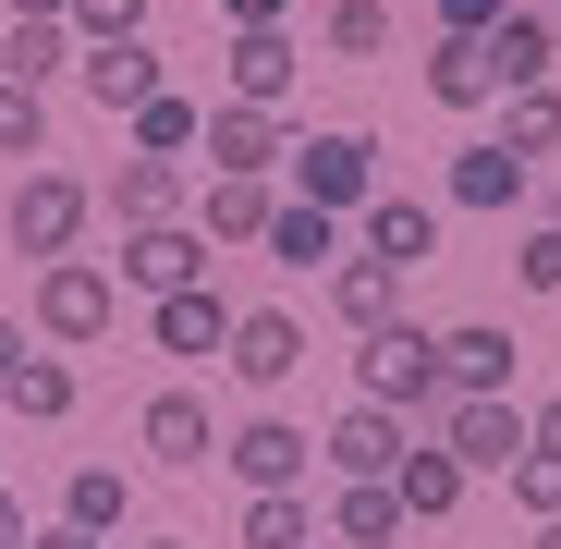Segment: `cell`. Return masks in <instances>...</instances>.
Here are the masks:
<instances>
[{"instance_id": "obj_18", "label": "cell", "mask_w": 561, "mask_h": 549, "mask_svg": "<svg viewBox=\"0 0 561 549\" xmlns=\"http://www.w3.org/2000/svg\"><path fill=\"white\" fill-rule=\"evenodd\" d=\"M232 318H244V306H220V282H183V294H159V306H147L159 354H220V342H232Z\"/></svg>"}, {"instance_id": "obj_23", "label": "cell", "mask_w": 561, "mask_h": 549, "mask_svg": "<svg viewBox=\"0 0 561 549\" xmlns=\"http://www.w3.org/2000/svg\"><path fill=\"white\" fill-rule=\"evenodd\" d=\"M477 49H489V73H501V85H549V49H561V25L537 13V0H513V13H501Z\"/></svg>"}, {"instance_id": "obj_45", "label": "cell", "mask_w": 561, "mask_h": 549, "mask_svg": "<svg viewBox=\"0 0 561 549\" xmlns=\"http://www.w3.org/2000/svg\"><path fill=\"white\" fill-rule=\"evenodd\" d=\"M0 489H13V439H0Z\"/></svg>"}, {"instance_id": "obj_13", "label": "cell", "mask_w": 561, "mask_h": 549, "mask_svg": "<svg viewBox=\"0 0 561 549\" xmlns=\"http://www.w3.org/2000/svg\"><path fill=\"white\" fill-rule=\"evenodd\" d=\"M354 244H366V256H391V268H427V256H439V208L403 196V183H379V196L354 208Z\"/></svg>"}, {"instance_id": "obj_32", "label": "cell", "mask_w": 561, "mask_h": 549, "mask_svg": "<svg viewBox=\"0 0 561 549\" xmlns=\"http://www.w3.org/2000/svg\"><path fill=\"white\" fill-rule=\"evenodd\" d=\"M318 37H330V61H379L391 49V0H330Z\"/></svg>"}, {"instance_id": "obj_22", "label": "cell", "mask_w": 561, "mask_h": 549, "mask_svg": "<svg viewBox=\"0 0 561 549\" xmlns=\"http://www.w3.org/2000/svg\"><path fill=\"white\" fill-rule=\"evenodd\" d=\"M0 73L13 85H61L73 73V25L61 13H0Z\"/></svg>"}, {"instance_id": "obj_24", "label": "cell", "mask_w": 561, "mask_h": 549, "mask_svg": "<svg viewBox=\"0 0 561 549\" xmlns=\"http://www.w3.org/2000/svg\"><path fill=\"white\" fill-rule=\"evenodd\" d=\"M330 306H342L354 342L391 330V318H403V268H391V256H342V268H330Z\"/></svg>"}, {"instance_id": "obj_39", "label": "cell", "mask_w": 561, "mask_h": 549, "mask_svg": "<svg viewBox=\"0 0 561 549\" xmlns=\"http://www.w3.org/2000/svg\"><path fill=\"white\" fill-rule=\"evenodd\" d=\"M525 451H561V391H549V403L525 415Z\"/></svg>"}, {"instance_id": "obj_30", "label": "cell", "mask_w": 561, "mask_h": 549, "mask_svg": "<svg viewBox=\"0 0 561 549\" xmlns=\"http://www.w3.org/2000/svg\"><path fill=\"white\" fill-rule=\"evenodd\" d=\"M501 147L513 159H549L561 147V85H501Z\"/></svg>"}, {"instance_id": "obj_2", "label": "cell", "mask_w": 561, "mask_h": 549, "mask_svg": "<svg viewBox=\"0 0 561 549\" xmlns=\"http://www.w3.org/2000/svg\"><path fill=\"white\" fill-rule=\"evenodd\" d=\"M294 196L306 208H330V220H354L366 196H379V135H354V123H318V135H294Z\"/></svg>"}, {"instance_id": "obj_1", "label": "cell", "mask_w": 561, "mask_h": 549, "mask_svg": "<svg viewBox=\"0 0 561 549\" xmlns=\"http://www.w3.org/2000/svg\"><path fill=\"white\" fill-rule=\"evenodd\" d=\"M354 403H391L403 427H439V403H451V379H439V330H415V318L366 330V342H354Z\"/></svg>"}, {"instance_id": "obj_26", "label": "cell", "mask_w": 561, "mask_h": 549, "mask_svg": "<svg viewBox=\"0 0 561 549\" xmlns=\"http://www.w3.org/2000/svg\"><path fill=\"white\" fill-rule=\"evenodd\" d=\"M391 489H403V525H439L451 501H463V465L439 439H403V465H391Z\"/></svg>"}, {"instance_id": "obj_5", "label": "cell", "mask_w": 561, "mask_h": 549, "mask_svg": "<svg viewBox=\"0 0 561 549\" xmlns=\"http://www.w3.org/2000/svg\"><path fill=\"white\" fill-rule=\"evenodd\" d=\"M427 439L451 451L463 477H513V465H525V403H513V391H451Z\"/></svg>"}, {"instance_id": "obj_44", "label": "cell", "mask_w": 561, "mask_h": 549, "mask_svg": "<svg viewBox=\"0 0 561 549\" xmlns=\"http://www.w3.org/2000/svg\"><path fill=\"white\" fill-rule=\"evenodd\" d=\"M537 549H561V513H549V525H537Z\"/></svg>"}, {"instance_id": "obj_20", "label": "cell", "mask_w": 561, "mask_h": 549, "mask_svg": "<svg viewBox=\"0 0 561 549\" xmlns=\"http://www.w3.org/2000/svg\"><path fill=\"white\" fill-rule=\"evenodd\" d=\"M0 415H13V427H61V415H73V366H61L49 342H25L13 379H0Z\"/></svg>"}, {"instance_id": "obj_4", "label": "cell", "mask_w": 561, "mask_h": 549, "mask_svg": "<svg viewBox=\"0 0 561 549\" xmlns=\"http://www.w3.org/2000/svg\"><path fill=\"white\" fill-rule=\"evenodd\" d=\"M85 232H99V183H73V171H25L13 183V256H85Z\"/></svg>"}, {"instance_id": "obj_3", "label": "cell", "mask_w": 561, "mask_h": 549, "mask_svg": "<svg viewBox=\"0 0 561 549\" xmlns=\"http://www.w3.org/2000/svg\"><path fill=\"white\" fill-rule=\"evenodd\" d=\"M111 306H123V282H111L99 256H49V268H37V318H25V330H37L49 354H73V342H111Z\"/></svg>"}, {"instance_id": "obj_17", "label": "cell", "mask_w": 561, "mask_h": 549, "mask_svg": "<svg viewBox=\"0 0 561 549\" xmlns=\"http://www.w3.org/2000/svg\"><path fill=\"white\" fill-rule=\"evenodd\" d=\"M268 208H280V183H268V171H208L196 232H208V244H268Z\"/></svg>"}, {"instance_id": "obj_36", "label": "cell", "mask_w": 561, "mask_h": 549, "mask_svg": "<svg viewBox=\"0 0 561 549\" xmlns=\"http://www.w3.org/2000/svg\"><path fill=\"white\" fill-rule=\"evenodd\" d=\"M501 489H513V501H525V513L549 525V513H561V451H525V465H513Z\"/></svg>"}, {"instance_id": "obj_9", "label": "cell", "mask_w": 561, "mask_h": 549, "mask_svg": "<svg viewBox=\"0 0 561 549\" xmlns=\"http://www.w3.org/2000/svg\"><path fill=\"white\" fill-rule=\"evenodd\" d=\"M403 439H415V427H403L391 403H342V415L318 427V465H330V489H342V477H391Z\"/></svg>"}, {"instance_id": "obj_28", "label": "cell", "mask_w": 561, "mask_h": 549, "mask_svg": "<svg viewBox=\"0 0 561 549\" xmlns=\"http://www.w3.org/2000/svg\"><path fill=\"white\" fill-rule=\"evenodd\" d=\"M123 135H135L147 159H196V135H208V99H183V85H159L147 111H123Z\"/></svg>"}, {"instance_id": "obj_31", "label": "cell", "mask_w": 561, "mask_h": 549, "mask_svg": "<svg viewBox=\"0 0 561 549\" xmlns=\"http://www.w3.org/2000/svg\"><path fill=\"white\" fill-rule=\"evenodd\" d=\"M232 537H244V549H318V513H306V489H256Z\"/></svg>"}, {"instance_id": "obj_27", "label": "cell", "mask_w": 561, "mask_h": 549, "mask_svg": "<svg viewBox=\"0 0 561 549\" xmlns=\"http://www.w3.org/2000/svg\"><path fill=\"white\" fill-rule=\"evenodd\" d=\"M427 99H439V111H489V99H501L489 49H477V37H427Z\"/></svg>"}, {"instance_id": "obj_41", "label": "cell", "mask_w": 561, "mask_h": 549, "mask_svg": "<svg viewBox=\"0 0 561 549\" xmlns=\"http://www.w3.org/2000/svg\"><path fill=\"white\" fill-rule=\"evenodd\" d=\"M25 549H111V537H85V525H37Z\"/></svg>"}, {"instance_id": "obj_40", "label": "cell", "mask_w": 561, "mask_h": 549, "mask_svg": "<svg viewBox=\"0 0 561 549\" xmlns=\"http://www.w3.org/2000/svg\"><path fill=\"white\" fill-rule=\"evenodd\" d=\"M25 537H37V513H25L13 489H0V549H25Z\"/></svg>"}, {"instance_id": "obj_12", "label": "cell", "mask_w": 561, "mask_h": 549, "mask_svg": "<svg viewBox=\"0 0 561 549\" xmlns=\"http://www.w3.org/2000/svg\"><path fill=\"white\" fill-rule=\"evenodd\" d=\"M220 366H232L244 391H280V379L306 366V318H280V306H244V318H232V342H220Z\"/></svg>"}, {"instance_id": "obj_11", "label": "cell", "mask_w": 561, "mask_h": 549, "mask_svg": "<svg viewBox=\"0 0 561 549\" xmlns=\"http://www.w3.org/2000/svg\"><path fill=\"white\" fill-rule=\"evenodd\" d=\"M73 85H85L99 111H147L159 85H171V61H159L147 37H99V49H73Z\"/></svg>"}, {"instance_id": "obj_43", "label": "cell", "mask_w": 561, "mask_h": 549, "mask_svg": "<svg viewBox=\"0 0 561 549\" xmlns=\"http://www.w3.org/2000/svg\"><path fill=\"white\" fill-rule=\"evenodd\" d=\"M0 13H61V0H0Z\"/></svg>"}, {"instance_id": "obj_16", "label": "cell", "mask_w": 561, "mask_h": 549, "mask_svg": "<svg viewBox=\"0 0 561 549\" xmlns=\"http://www.w3.org/2000/svg\"><path fill=\"white\" fill-rule=\"evenodd\" d=\"M294 73H306L294 25H232V99H244V111H280V99H294Z\"/></svg>"}, {"instance_id": "obj_14", "label": "cell", "mask_w": 561, "mask_h": 549, "mask_svg": "<svg viewBox=\"0 0 561 549\" xmlns=\"http://www.w3.org/2000/svg\"><path fill=\"white\" fill-rule=\"evenodd\" d=\"M196 159H208V171H280V159H294V135H280V111L220 99V111H208V135H196Z\"/></svg>"}, {"instance_id": "obj_8", "label": "cell", "mask_w": 561, "mask_h": 549, "mask_svg": "<svg viewBox=\"0 0 561 549\" xmlns=\"http://www.w3.org/2000/svg\"><path fill=\"white\" fill-rule=\"evenodd\" d=\"M220 465L244 477V501H256V489H306V465H318V439H306L294 415H244V427L220 439Z\"/></svg>"}, {"instance_id": "obj_15", "label": "cell", "mask_w": 561, "mask_h": 549, "mask_svg": "<svg viewBox=\"0 0 561 549\" xmlns=\"http://www.w3.org/2000/svg\"><path fill=\"white\" fill-rule=\"evenodd\" d=\"M135 439H147V465H171V477H196L208 451H220V427H208V403H196V391H147Z\"/></svg>"}, {"instance_id": "obj_21", "label": "cell", "mask_w": 561, "mask_h": 549, "mask_svg": "<svg viewBox=\"0 0 561 549\" xmlns=\"http://www.w3.org/2000/svg\"><path fill=\"white\" fill-rule=\"evenodd\" d=\"M330 537L342 549H403V489L391 477H342L330 489Z\"/></svg>"}, {"instance_id": "obj_33", "label": "cell", "mask_w": 561, "mask_h": 549, "mask_svg": "<svg viewBox=\"0 0 561 549\" xmlns=\"http://www.w3.org/2000/svg\"><path fill=\"white\" fill-rule=\"evenodd\" d=\"M0 159H49V85L0 73Z\"/></svg>"}, {"instance_id": "obj_10", "label": "cell", "mask_w": 561, "mask_h": 549, "mask_svg": "<svg viewBox=\"0 0 561 549\" xmlns=\"http://www.w3.org/2000/svg\"><path fill=\"white\" fill-rule=\"evenodd\" d=\"M525 183H537V159H513L501 135H477V147H451V183H439V208H477V220H513V208H525Z\"/></svg>"}, {"instance_id": "obj_42", "label": "cell", "mask_w": 561, "mask_h": 549, "mask_svg": "<svg viewBox=\"0 0 561 549\" xmlns=\"http://www.w3.org/2000/svg\"><path fill=\"white\" fill-rule=\"evenodd\" d=\"M25 342H37V330H13V318H0V379H13V354H25Z\"/></svg>"}, {"instance_id": "obj_25", "label": "cell", "mask_w": 561, "mask_h": 549, "mask_svg": "<svg viewBox=\"0 0 561 549\" xmlns=\"http://www.w3.org/2000/svg\"><path fill=\"white\" fill-rule=\"evenodd\" d=\"M61 525L123 537V525H135V477H123V465H73V477H61Z\"/></svg>"}, {"instance_id": "obj_37", "label": "cell", "mask_w": 561, "mask_h": 549, "mask_svg": "<svg viewBox=\"0 0 561 549\" xmlns=\"http://www.w3.org/2000/svg\"><path fill=\"white\" fill-rule=\"evenodd\" d=\"M501 13H513V0H439V37H489Z\"/></svg>"}, {"instance_id": "obj_38", "label": "cell", "mask_w": 561, "mask_h": 549, "mask_svg": "<svg viewBox=\"0 0 561 549\" xmlns=\"http://www.w3.org/2000/svg\"><path fill=\"white\" fill-rule=\"evenodd\" d=\"M220 25H294V0H220Z\"/></svg>"}, {"instance_id": "obj_7", "label": "cell", "mask_w": 561, "mask_h": 549, "mask_svg": "<svg viewBox=\"0 0 561 549\" xmlns=\"http://www.w3.org/2000/svg\"><path fill=\"white\" fill-rule=\"evenodd\" d=\"M99 220H111V232L196 220V208H183V159H147V147H123V159H111V183H99Z\"/></svg>"}, {"instance_id": "obj_6", "label": "cell", "mask_w": 561, "mask_h": 549, "mask_svg": "<svg viewBox=\"0 0 561 549\" xmlns=\"http://www.w3.org/2000/svg\"><path fill=\"white\" fill-rule=\"evenodd\" d=\"M111 282L147 294V306L183 294V282H208V232H196V220H147V232H123V244H111Z\"/></svg>"}, {"instance_id": "obj_34", "label": "cell", "mask_w": 561, "mask_h": 549, "mask_svg": "<svg viewBox=\"0 0 561 549\" xmlns=\"http://www.w3.org/2000/svg\"><path fill=\"white\" fill-rule=\"evenodd\" d=\"M61 25H73V49H99V37H147V0H61Z\"/></svg>"}, {"instance_id": "obj_29", "label": "cell", "mask_w": 561, "mask_h": 549, "mask_svg": "<svg viewBox=\"0 0 561 549\" xmlns=\"http://www.w3.org/2000/svg\"><path fill=\"white\" fill-rule=\"evenodd\" d=\"M268 256H280V268H342V220L306 208V196H280V208H268Z\"/></svg>"}, {"instance_id": "obj_46", "label": "cell", "mask_w": 561, "mask_h": 549, "mask_svg": "<svg viewBox=\"0 0 561 549\" xmlns=\"http://www.w3.org/2000/svg\"><path fill=\"white\" fill-rule=\"evenodd\" d=\"M147 549H196V537H147Z\"/></svg>"}, {"instance_id": "obj_35", "label": "cell", "mask_w": 561, "mask_h": 549, "mask_svg": "<svg viewBox=\"0 0 561 549\" xmlns=\"http://www.w3.org/2000/svg\"><path fill=\"white\" fill-rule=\"evenodd\" d=\"M513 282H525V294H561V220H537V232L513 244Z\"/></svg>"}, {"instance_id": "obj_19", "label": "cell", "mask_w": 561, "mask_h": 549, "mask_svg": "<svg viewBox=\"0 0 561 549\" xmlns=\"http://www.w3.org/2000/svg\"><path fill=\"white\" fill-rule=\"evenodd\" d=\"M513 354H525V342H513L501 318H463V330H439V379H451V391H513Z\"/></svg>"}]
</instances>
